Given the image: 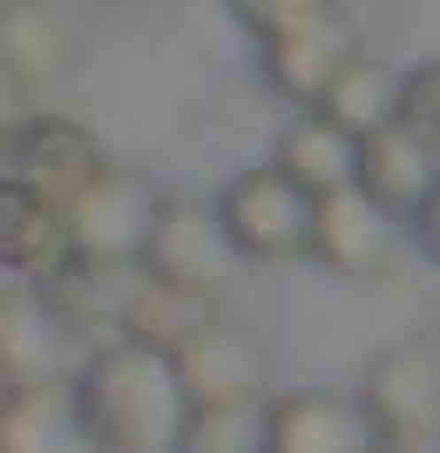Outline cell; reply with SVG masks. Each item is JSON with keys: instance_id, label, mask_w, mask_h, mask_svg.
I'll return each instance as SVG.
<instances>
[{"instance_id": "cell-1", "label": "cell", "mask_w": 440, "mask_h": 453, "mask_svg": "<svg viewBox=\"0 0 440 453\" xmlns=\"http://www.w3.org/2000/svg\"><path fill=\"white\" fill-rule=\"evenodd\" d=\"M75 386H81V413L96 426L102 453H176V440L197 413L190 386L176 372V352L143 345L129 332L96 345L81 359Z\"/></svg>"}, {"instance_id": "cell-2", "label": "cell", "mask_w": 440, "mask_h": 453, "mask_svg": "<svg viewBox=\"0 0 440 453\" xmlns=\"http://www.w3.org/2000/svg\"><path fill=\"white\" fill-rule=\"evenodd\" d=\"M312 210H319V196L291 170H278V163H258V170L230 176L224 196H217V217H224L230 244L244 257H258V265L312 250Z\"/></svg>"}, {"instance_id": "cell-3", "label": "cell", "mask_w": 440, "mask_h": 453, "mask_svg": "<svg viewBox=\"0 0 440 453\" xmlns=\"http://www.w3.org/2000/svg\"><path fill=\"white\" fill-rule=\"evenodd\" d=\"M68 250L75 271H135L150 250V224H156V196L135 183L129 170H102L89 189L68 196Z\"/></svg>"}, {"instance_id": "cell-4", "label": "cell", "mask_w": 440, "mask_h": 453, "mask_svg": "<svg viewBox=\"0 0 440 453\" xmlns=\"http://www.w3.org/2000/svg\"><path fill=\"white\" fill-rule=\"evenodd\" d=\"M75 372L81 345L68 311L41 291H0V386H48Z\"/></svg>"}, {"instance_id": "cell-5", "label": "cell", "mask_w": 440, "mask_h": 453, "mask_svg": "<svg viewBox=\"0 0 440 453\" xmlns=\"http://www.w3.org/2000/svg\"><path fill=\"white\" fill-rule=\"evenodd\" d=\"M359 399L373 413V426H380V440H393V447L440 440V352H427V345L380 352Z\"/></svg>"}, {"instance_id": "cell-6", "label": "cell", "mask_w": 440, "mask_h": 453, "mask_svg": "<svg viewBox=\"0 0 440 453\" xmlns=\"http://www.w3.org/2000/svg\"><path fill=\"white\" fill-rule=\"evenodd\" d=\"M237 265H244V250L230 244V230H224V217H217V203H211V210H197V203H156L143 271L176 278V284H197V291H224Z\"/></svg>"}, {"instance_id": "cell-7", "label": "cell", "mask_w": 440, "mask_h": 453, "mask_svg": "<svg viewBox=\"0 0 440 453\" xmlns=\"http://www.w3.org/2000/svg\"><path fill=\"white\" fill-rule=\"evenodd\" d=\"M265 453H380V426L366 399L345 393H285L265 413Z\"/></svg>"}, {"instance_id": "cell-8", "label": "cell", "mask_w": 440, "mask_h": 453, "mask_svg": "<svg viewBox=\"0 0 440 453\" xmlns=\"http://www.w3.org/2000/svg\"><path fill=\"white\" fill-rule=\"evenodd\" d=\"M359 189L393 217H421L427 196L440 189V135L413 122H386L359 142Z\"/></svg>"}, {"instance_id": "cell-9", "label": "cell", "mask_w": 440, "mask_h": 453, "mask_svg": "<svg viewBox=\"0 0 440 453\" xmlns=\"http://www.w3.org/2000/svg\"><path fill=\"white\" fill-rule=\"evenodd\" d=\"M0 453H102L75 379L0 386Z\"/></svg>"}, {"instance_id": "cell-10", "label": "cell", "mask_w": 440, "mask_h": 453, "mask_svg": "<svg viewBox=\"0 0 440 453\" xmlns=\"http://www.w3.org/2000/svg\"><path fill=\"white\" fill-rule=\"evenodd\" d=\"M352 61H359V27H352L339 7L305 20V27H291V35H278V41H265V81L285 95V102H305V109H319V95H326Z\"/></svg>"}, {"instance_id": "cell-11", "label": "cell", "mask_w": 440, "mask_h": 453, "mask_svg": "<svg viewBox=\"0 0 440 453\" xmlns=\"http://www.w3.org/2000/svg\"><path fill=\"white\" fill-rule=\"evenodd\" d=\"M75 265L68 250V210L55 196H41L27 176H0V271L20 278H61Z\"/></svg>"}, {"instance_id": "cell-12", "label": "cell", "mask_w": 440, "mask_h": 453, "mask_svg": "<svg viewBox=\"0 0 440 453\" xmlns=\"http://www.w3.org/2000/svg\"><path fill=\"white\" fill-rule=\"evenodd\" d=\"M312 257L345 278H366L393 257V210H380L359 183L326 189L319 210H312Z\"/></svg>"}, {"instance_id": "cell-13", "label": "cell", "mask_w": 440, "mask_h": 453, "mask_svg": "<svg viewBox=\"0 0 440 453\" xmlns=\"http://www.w3.org/2000/svg\"><path fill=\"white\" fill-rule=\"evenodd\" d=\"M7 163H14V176H27V183H35L41 196H55V203H68L75 189H89L109 170L102 150H96V135L75 129V122H61V115H27L20 135L7 142Z\"/></svg>"}, {"instance_id": "cell-14", "label": "cell", "mask_w": 440, "mask_h": 453, "mask_svg": "<svg viewBox=\"0 0 440 453\" xmlns=\"http://www.w3.org/2000/svg\"><path fill=\"white\" fill-rule=\"evenodd\" d=\"M176 372H183L197 406H211V399H258L265 359H258V339H251V332L211 319L197 339L176 345Z\"/></svg>"}, {"instance_id": "cell-15", "label": "cell", "mask_w": 440, "mask_h": 453, "mask_svg": "<svg viewBox=\"0 0 440 453\" xmlns=\"http://www.w3.org/2000/svg\"><path fill=\"white\" fill-rule=\"evenodd\" d=\"M115 325H122L129 339H143V345H163V352H176L183 339H197V332L211 325V291L176 284V278H156V271H129Z\"/></svg>"}, {"instance_id": "cell-16", "label": "cell", "mask_w": 440, "mask_h": 453, "mask_svg": "<svg viewBox=\"0 0 440 453\" xmlns=\"http://www.w3.org/2000/svg\"><path fill=\"white\" fill-rule=\"evenodd\" d=\"M271 163H278V170H291L312 196H326V189L359 183V135H345L332 115L305 109L298 122H285V135H278Z\"/></svg>"}, {"instance_id": "cell-17", "label": "cell", "mask_w": 440, "mask_h": 453, "mask_svg": "<svg viewBox=\"0 0 440 453\" xmlns=\"http://www.w3.org/2000/svg\"><path fill=\"white\" fill-rule=\"evenodd\" d=\"M319 115H332L345 135H373V129H386V122H400V81L386 75L380 61H352L339 81H332L326 95H319Z\"/></svg>"}, {"instance_id": "cell-18", "label": "cell", "mask_w": 440, "mask_h": 453, "mask_svg": "<svg viewBox=\"0 0 440 453\" xmlns=\"http://www.w3.org/2000/svg\"><path fill=\"white\" fill-rule=\"evenodd\" d=\"M0 61L35 88V81H48L61 61H68V35L55 27V14L14 0V7H0Z\"/></svg>"}, {"instance_id": "cell-19", "label": "cell", "mask_w": 440, "mask_h": 453, "mask_svg": "<svg viewBox=\"0 0 440 453\" xmlns=\"http://www.w3.org/2000/svg\"><path fill=\"white\" fill-rule=\"evenodd\" d=\"M265 413L258 399H211L190 413L176 453H265Z\"/></svg>"}, {"instance_id": "cell-20", "label": "cell", "mask_w": 440, "mask_h": 453, "mask_svg": "<svg viewBox=\"0 0 440 453\" xmlns=\"http://www.w3.org/2000/svg\"><path fill=\"white\" fill-rule=\"evenodd\" d=\"M230 14L244 20L258 41H278V35H291V27H305V20L332 14V0H230Z\"/></svg>"}, {"instance_id": "cell-21", "label": "cell", "mask_w": 440, "mask_h": 453, "mask_svg": "<svg viewBox=\"0 0 440 453\" xmlns=\"http://www.w3.org/2000/svg\"><path fill=\"white\" fill-rule=\"evenodd\" d=\"M400 122L440 135V61H421L400 75Z\"/></svg>"}, {"instance_id": "cell-22", "label": "cell", "mask_w": 440, "mask_h": 453, "mask_svg": "<svg viewBox=\"0 0 440 453\" xmlns=\"http://www.w3.org/2000/svg\"><path fill=\"white\" fill-rule=\"evenodd\" d=\"M20 122H27V81H20L14 68L0 61V150L20 135Z\"/></svg>"}, {"instance_id": "cell-23", "label": "cell", "mask_w": 440, "mask_h": 453, "mask_svg": "<svg viewBox=\"0 0 440 453\" xmlns=\"http://www.w3.org/2000/svg\"><path fill=\"white\" fill-rule=\"evenodd\" d=\"M413 224H421V244H427V250H434V257H440V189H434V196H427V210H421V217H413Z\"/></svg>"}]
</instances>
